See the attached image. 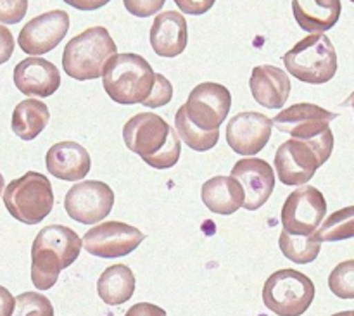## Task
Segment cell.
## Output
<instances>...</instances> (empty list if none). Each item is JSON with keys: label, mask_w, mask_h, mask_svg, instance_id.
<instances>
[{"label": "cell", "mask_w": 354, "mask_h": 316, "mask_svg": "<svg viewBox=\"0 0 354 316\" xmlns=\"http://www.w3.org/2000/svg\"><path fill=\"white\" fill-rule=\"evenodd\" d=\"M123 140L127 147L156 169H169L182 154L178 131L173 130L161 116L140 113L124 123Z\"/></svg>", "instance_id": "1"}, {"label": "cell", "mask_w": 354, "mask_h": 316, "mask_svg": "<svg viewBox=\"0 0 354 316\" xmlns=\"http://www.w3.org/2000/svg\"><path fill=\"white\" fill-rule=\"evenodd\" d=\"M83 241L64 225L41 228L31 245V282L38 290H48L62 270L71 266L82 252Z\"/></svg>", "instance_id": "2"}, {"label": "cell", "mask_w": 354, "mask_h": 316, "mask_svg": "<svg viewBox=\"0 0 354 316\" xmlns=\"http://www.w3.org/2000/svg\"><path fill=\"white\" fill-rule=\"evenodd\" d=\"M334 151V133L328 128L310 140L292 138L277 149L275 171L283 185L303 187L313 178L317 169L324 166Z\"/></svg>", "instance_id": "3"}, {"label": "cell", "mask_w": 354, "mask_h": 316, "mask_svg": "<svg viewBox=\"0 0 354 316\" xmlns=\"http://www.w3.org/2000/svg\"><path fill=\"white\" fill-rule=\"evenodd\" d=\"M107 95L121 106L144 104L156 85L152 66L138 54H116L109 59L102 75Z\"/></svg>", "instance_id": "4"}, {"label": "cell", "mask_w": 354, "mask_h": 316, "mask_svg": "<svg viewBox=\"0 0 354 316\" xmlns=\"http://www.w3.org/2000/svg\"><path fill=\"white\" fill-rule=\"evenodd\" d=\"M116 44L104 26H92L68 41L62 68L71 78L86 82L104 75L106 64L116 55Z\"/></svg>", "instance_id": "5"}, {"label": "cell", "mask_w": 354, "mask_h": 316, "mask_svg": "<svg viewBox=\"0 0 354 316\" xmlns=\"http://www.w3.org/2000/svg\"><path fill=\"white\" fill-rule=\"evenodd\" d=\"M283 64L301 82L324 85L337 73V52L327 35L313 33L283 54Z\"/></svg>", "instance_id": "6"}, {"label": "cell", "mask_w": 354, "mask_h": 316, "mask_svg": "<svg viewBox=\"0 0 354 316\" xmlns=\"http://www.w3.org/2000/svg\"><path fill=\"white\" fill-rule=\"evenodd\" d=\"M54 190L50 180L37 171L24 173L12 180L3 192V204L14 220L24 225H38L54 210Z\"/></svg>", "instance_id": "7"}, {"label": "cell", "mask_w": 354, "mask_h": 316, "mask_svg": "<svg viewBox=\"0 0 354 316\" xmlns=\"http://www.w3.org/2000/svg\"><path fill=\"white\" fill-rule=\"evenodd\" d=\"M315 299V284L296 270H279L263 287V303L279 316H301Z\"/></svg>", "instance_id": "8"}, {"label": "cell", "mask_w": 354, "mask_h": 316, "mask_svg": "<svg viewBox=\"0 0 354 316\" xmlns=\"http://www.w3.org/2000/svg\"><path fill=\"white\" fill-rule=\"evenodd\" d=\"M327 214V201L317 187L303 185L294 190L282 207L283 230L294 235H313Z\"/></svg>", "instance_id": "9"}, {"label": "cell", "mask_w": 354, "mask_h": 316, "mask_svg": "<svg viewBox=\"0 0 354 316\" xmlns=\"http://www.w3.org/2000/svg\"><path fill=\"white\" fill-rule=\"evenodd\" d=\"M189 120L204 131H218L232 107V93L214 82L197 85L183 104Z\"/></svg>", "instance_id": "10"}, {"label": "cell", "mask_w": 354, "mask_h": 316, "mask_svg": "<svg viewBox=\"0 0 354 316\" xmlns=\"http://www.w3.org/2000/svg\"><path fill=\"white\" fill-rule=\"evenodd\" d=\"M114 192L109 185L86 180L73 185L64 197V210L71 220L83 225H95L113 211Z\"/></svg>", "instance_id": "11"}, {"label": "cell", "mask_w": 354, "mask_h": 316, "mask_svg": "<svg viewBox=\"0 0 354 316\" xmlns=\"http://www.w3.org/2000/svg\"><path fill=\"white\" fill-rule=\"evenodd\" d=\"M138 228L123 221H106L95 225L83 235V248L97 258H123L131 254L144 242Z\"/></svg>", "instance_id": "12"}, {"label": "cell", "mask_w": 354, "mask_h": 316, "mask_svg": "<svg viewBox=\"0 0 354 316\" xmlns=\"http://www.w3.org/2000/svg\"><path fill=\"white\" fill-rule=\"evenodd\" d=\"M69 16L66 10L55 9L40 14L28 21L21 30L17 44L21 50L30 55H41L50 52L68 35Z\"/></svg>", "instance_id": "13"}, {"label": "cell", "mask_w": 354, "mask_h": 316, "mask_svg": "<svg viewBox=\"0 0 354 316\" xmlns=\"http://www.w3.org/2000/svg\"><path fill=\"white\" fill-rule=\"evenodd\" d=\"M273 120L256 111L239 113L228 121L227 142L241 156H256L265 149L272 137Z\"/></svg>", "instance_id": "14"}, {"label": "cell", "mask_w": 354, "mask_h": 316, "mask_svg": "<svg viewBox=\"0 0 354 316\" xmlns=\"http://www.w3.org/2000/svg\"><path fill=\"white\" fill-rule=\"evenodd\" d=\"M335 118H337V114L330 113L324 107L301 102L277 114L273 118V124L282 133H289L290 137L301 138V140H310V138H315L327 131Z\"/></svg>", "instance_id": "15"}, {"label": "cell", "mask_w": 354, "mask_h": 316, "mask_svg": "<svg viewBox=\"0 0 354 316\" xmlns=\"http://www.w3.org/2000/svg\"><path fill=\"white\" fill-rule=\"evenodd\" d=\"M230 176H234L244 189V207L248 211L259 210L270 199L275 189V171L265 159H239L234 165Z\"/></svg>", "instance_id": "16"}, {"label": "cell", "mask_w": 354, "mask_h": 316, "mask_svg": "<svg viewBox=\"0 0 354 316\" xmlns=\"http://www.w3.org/2000/svg\"><path fill=\"white\" fill-rule=\"evenodd\" d=\"M14 85L31 97H50L61 86V73L50 61L26 57L14 68Z\"/></svg>", "instance_id": "17"}, {"label": "cell", "mask_w": 354, "mask_h": 316, "mask_svg": "<svg viewBox=\"0 0 354 316\" xmlns=\"http://www.w3.org/2000/svg\"><path fill=\"white\" fill-rule=\"evenodd\" d=\"M45 166L52 176L66 182H80L92 168L88 151L76 142H59L45 156Z\"/></svg>", "instance_id": "18"}, {"label": "cell", "mask_w": 354, "mask_h": 316, "mask_svg": "<svg viewBox=\"0 0 354 316\" xmlns=\"http://www.w3.org/2000/svg\"><path fill=\"white\" fill-rule=\"evenodd\" d=\"M151 47L161 57H176L187 48V19L176 10H165L154 19L149 33Z\"/></svg>", "instance_id": "19"}, {"label": "cell", "mask_w": 354, "mask_h": 316, "mask_svg": "<svg viewBox=\"0 0 354 316\" xmlns=\"http://www.w3.org/2000/svg\"><path fill=\"white\" fill-rule=\"evenodd\" d=\"M251 93L266 109H280L290 95V80L283 69L272 64L256 66L249 78Z\"/></svg>", "instance_id": "20"}, {"label": "cell", "mask_w": 354, "mask_h": 316, "mask_svg": "<svg viewBox=\"0 0 354 316\" xmlns=\"http://www.w3.org/2000/svg\"><path fill=\"white\" fill-rule=\"evenodd\" d=\"M201 199L214 214H234L244 207L245 192L234 176H213L201 190Z\"/></svg>", "instance_id": "21"}, {"label": "cell", "mask_w": 354, "mask_h": 316, "mask_svg": "<svg viewBox=\"0 0 354 316\" xmlns=\"http://www.w3.org/2000/svg\"><path fill=\"white\" fill-rule=\"evenodd\" d=\"M341 0H292V14L301 30L324 33L341 17Z\"/></svg>", "instance_id": "22"}, {"label": "cell", "mask_w": 354, "mask_h": 316, "mask_svg": "<svg viewBox=\"0 0 354 316\" xmlns=\"http://www.w3.org/2000/svg\"><path fill=\"white\" fill-rule=\"evenodd\" d=\"M135 280L133 272L127 265H113L102 272L97 282L99 297L109 306H120L133 297Z\"/></svg>", "instance_id": "23"}, {"label": "cell", "mask_w": 354, "mask_h": 316, "mask_svg": "<svg viewBox=\"0 0 354 316\" xmlns=\"http://www.w3.org/2000/svg\"><path fill=\"white\" fill-rule=\"evenodd\" d=\"M48 121H50V111L47 104L41 100L26 99L14 107L10 127L21 140L30 142L47 128Z\"/></svg>", "instance_id": "24"}, {"label": "cell", "mask_w": 354, "mask_h": 316, "mask_svg": "<svg viewBox=\"0 0 354 316\" xmlns=\"http://www.w3.org/2000/svg\"><path fill=\"white\" fill-rule=\"evenodd\" d=\"M279 245L282 254L297 265L313 263L322 249V242L315 235H294L286 230L280 234Z\"/></svg>", "instance_id": "25"}, {"label": "cell", "mask_w": 354, "mask_h": 316, "mask_svg": "<svg viewBox=\"0 0 354 316\" xmlns=\"http://www.w3.org/2000/svg\"><path fill=\"white\" fill-rule=\"evenodd\" d=\"M175 127L182 140L189 145L192 151L206 152L211 151L220 140V130L218 131H204L197 128L192 121L189 120L185 113V107H180L175 114Z\"/></svg>", "instance_id": "26"}, {"label": "cell", "mask_w": 354, "mask_h": 316, "mask_svg": "<svg viewBox=\"0 0 354 316\" xmlns=\"http://www.w3.org/2000/svg\"><path fill=\"white\" fill-rule=\"evenodd\" d=\"M313 235L320 242H339L354 239V206L342 207V210L332 213Z\"/></svg>", "instance_id": "27"}, {"label": "cell", "mask_w": 354, "mask_h": 316, "mask_svg": "<svg viewBox=\"0 0 354 316\" xmlns=\"http://www.w3.org/2000/svg\"><path fill=\"white\" fill-rule=\"evenodd\" d=\"M332 294L341 299H354V259L342 261L332 270L328 277Z\"/></svg>", "instance_id": "28"}, {"label": "cell", "mask_w": 354, "mask_h": 316, "mask_svg": "<svg viewBox=\"0 0 354 316\" xmlns=\"http://www.w3.org/2000/svg\"><path fill=\"white\" fill-rule=\"evenodd\" d=\"M12 316H54V306L38 292H23L16 297Z\"/></svg>", "instance_id": "29"}, {"label": "cell", "mask_w": 354, "mask_h": 316, "mask_svg": "<svg viewBox=\"0 0 354 316\" xmlns=\"http://www.w3.org/2000/svg\"><path fill=\"white\" fill-rule=\"evenodd\" d=\"M173 99V85L169 83V80L166 76L156 73V85L154 90H152L151 97L145 100L142 106H147L151 109H156V107L166 106V104L171 102Z\"/></svg>", "instance_id": "30"}, {"label": "cell", "mask_w": 354, "mask_h": 316, "mask_svg": "<svg viewBox=\"0 0 354 316\" xmlns=\"http://www.w3.org/2000/svg\"><path fill=\"white\" fill-rule=\"evenodd\" d=\"M28 12V0H0V23L16 24Z\"/></svg>", "instance_id": "31"}, {"label": "cell", "mask_w": 354, "mask_h": 316, "mask_svg": "<svg viewBox=\"0 0 354 316\" xmlns=\"http://www.w3.org/2000/svg\"><path fill=\"white\" fill-rule=\"evenodd\" d=\"M123 3L128 12L133 14V16L149 17L161 10L166 0H123Z\"/></svg>", "instance_id": "32"}, {"label": "cell", "mask_w": 354, "mask_h": 316, "mask_svg": "<svg viewBox=\"0 0 354 316\" xmlns=\"http://www.w3.org/2000/svg\"><path fill=\"white\" fill-rule=\"evenodd\" d=\"M214 2L216 0H175L178 9L190 16H203L214 6Z\"/></svg>", "instance_id": "33"}, {"label": "cell", "mask_w": 354, "mask_h": 316, "mask_svg": "<svg viewBox=\"0 0 354 316\" xmlns=\"http://www.w3.org/2000/svg\"><path fill=\"white\" fill-rule=\"evenodd\" d=\"M14 52V37L3 24H0V64H6Z\"/></svg>", "instance_id": "34"}, {"label": "cell", "mask_w": 354, "mask_h": 316, "mask_svg": "<svg viewBox=\"0 0 354 316\" xmlns=\"http://www.w3.org/2000/svg\"><path fill=\"white\" fill-rule=\"evenodd\" d=\"M124 316H166V311L162 308L156 306V304L137 303L127 311Z\"/></svg>", "instance_id": "35"}, {"label": "cell", "mask_w": 354, "mask_h": 316, "mask_svg": "<svg viewBox=\"0 0 354 316\" xmlns=\"http://www.w3.org/2000/svg\"><path fill=\"white\" fill-rule=\"evenodd\" d=\"M14 308H16V299L6 287L0 286V316H12Z\"/></svg>", "instance_id": "36"}, {"label": "cell", "mask_w": 354, "mask_h": 316, "mask_svg": "<svg viewBox=\"0 0 354 316\" xmlns=\"http://www.w3.org/2000/svg\"><path fill=\"white\" fill-rule=\"evenodd\" d=\"M64 2L78 10H95L107 6L111 0H64Z\"/></svg>", "instance_id": "37"}, {"label": "cell", "mask_w": 354, "mask_h": 316, "mask_svg": "<svg viewBox=\"0 0 354 316\" xmlns=\"http://www.w3.org/2000/svg\"><path fill=\"white\" fill-rule=\"evenodd\" d=\"M344 106H348V107H354V92L351 93V95L348 97V99L344 100Z\"/></svg>", "instance_id": "38"}, {"label": "cell", "mask_w": 354, "mask_h": 316, "mask_svg": "<svg viewBox=\"0 0 354 316\" xmlns=\"http://www.w3.org/2000/svg\"><path fill=\"white\" fill-rule=\"evenodd\" d=\"M332 316H353V311H341V313H335Z\"/></svg>", "instance_id": "39"}, {"label": "cell", "mask_w": 354, "mask_h": 316, "mask_svg": "<svg viewBox=\"0 0 354 316\" xmlns=\"http://www.w3.org/2000/svg\"><path fill=\"white\" fill-rule=\"evenodd\" d=\"M3 187H6V182H3V176H2V173H0V196H2Z\"/></svg>", "instance_id": "40"}, {"label": "cell", "mask_w": 354, "mask_h": 316, "mask_svg": "<svg viewBox=\"0 0 354 316\" xmlns=\"http://www.w3.org/2000/svg\"><path fill=\"white\" fill-rule=\"evenodd\" d=\"M349 2H353V3H354V0H349Z\"/></svg>", "instance_id": "41"}, {"label": "cell", "mask_w": 354, "mask_h": 316, "mask_svg": "<svg viewBox=\"0 0 354 316\" xmlns=\"http://www.w3.org/2000/svg\"><path fill=\"white\" fill-rule=\"evenodd\" d=\"M353 316H354V311H353Z\"/></svg>", "instance_id": "42"}]
</instances>
